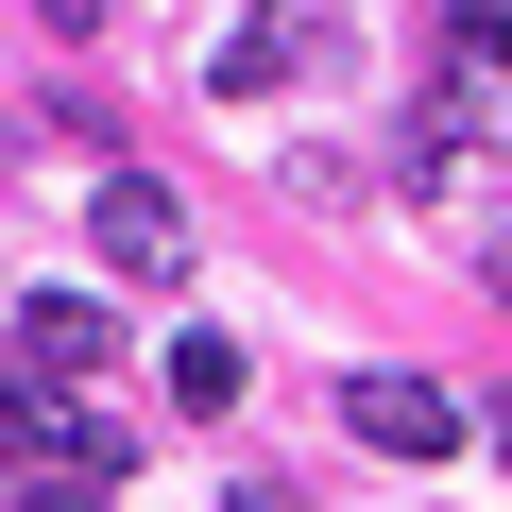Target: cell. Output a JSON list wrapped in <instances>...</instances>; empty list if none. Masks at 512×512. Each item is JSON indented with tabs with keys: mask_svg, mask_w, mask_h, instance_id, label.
<instances>
[{
	"mask_svg": "<svg viewBox=\"0 0 512 512\" xmlns=\"http://www.w3.org/2000/svg\"><path fill=\"white\" fill-rule=\"evenodd\" d=\"M86 239H103L120 291H171V274H188V205H171L154 171H103V188H86Z\"/></svg>",
	"mask_w": 512,
	"mask_h": 512,
	"instance_id": "6da1fadb",
	"label": "cell"
},
{
	"mask_svg": "<svg viewBox=\"0 0 512 512\" xmlns=\"http://www.w3.org/2000/svg\"><path fill=\"white\" fill-rule=\"evenodd\" d=\"M18 376H52V393L120 376V308L103 291H18Z\"/></svg>",
	"mask_w": 512,
	"mask_h": 512,
	"instance_id": "7a4b0ae2",
	"label": "cell"
},
{
	"mask_svg": "<svg viewBox=\"0 0 512 512\" xmlns=\"http://www.w3.org/2000/svg\"><path fill=\"white\" fill-rule=\"evenodd\" d=\"M342 427L376 461H461V393L444 376H342Z\"/></svg>",
	"mask_w": 512,
	"mask_h": 512,
	"instance_id": "3957f363",
	"label": "cell"
},
{
	"mask_svg": "<svg viewBox=\"0 0 512 512\" xmlns=\"http://www.w3.org/2000/svg\"><path fill=\"white\" fill-rule=\"evenodd\" d=\"M291 69H308V0H256V18L222 35V69H205V86H222V103H256V86H291Z\"/></svg>",
	"mask_w": 512,
	"mask_h": 512,
	"instance_id": "277c9868",
	"label": "cell"
},
{
	"mask_svg": "<svg viewBox=\"0 0 512 512\" xmlns=\"http://www.w3.org/2000/svg\"><path fill=\"white\" fill-rule=\"evenodd\" d=\"M239 393H256V359H239L222 325H188V342H171V410H188V427H222Z\"/></svg>",
	"mask_w": 512,
	"mask_h": 512,
	"instance_id": "5b68a950",
	"label": "cell"
},
{
	"mask_svg": "<svg viewBox=\"0 0 512 512\" xmlns=\"http://www.w3.org/2000/svg\"><path fill=\"white\" fill-rule=\"evenodd\" d=\"M0 512H103L86 461H0Z\"/></svg>",
	"mask_w": 512,
	"mask_h": 512,
	"instance_id": "8992f818",
	"label": "cell"
},
{
	"mask_svg": "<svg viewBox=\"0 0 512 512\" xmlns=\"http://www.w3.org/2000/svg\"><path fill=\"white\" fill-rule=\"evenodd\" d=\"M427 52H478V69H495V52H512V0H427Z\"/></svg>",
	"mask_w": 512,
	"mask_h": 512,
	"instance_id": "52a82bcc",
	"label": "cell"
},
{
	"mask_svg": "<svg viewBox=\"0 0 512 512\" xmlns=\"http://www.w3.org/2000/svg\"><path fill=\"white\" fill-rule=\"evenodd\" d=\"M222 512H308V495H291V478H239V495H222Z\"/></svg>",
	"mask_w": 512,
	"mask_h": 512,
	"instance_id": "ba28073f",
	"label": "cell"
},
{
	"mask_svg": "<svg viewBox=\"0 0 512 512\" xmlns=\"http://www.w3.org/2000/svg\"><path fill=\"white\" fill-rule=\"evenodd\" d=\"M35 18H52V35H103V0H35Z\"/></svg>",
	"mask_w": 512,
	"mask_h": 512,
	"instance_id": "9c48e42d",
	"label": "cell"
},
{
	"mask_svg": "<svg viewBox=\"0 0 512 512\" xmlns=\"http://www.w3.org/2000/svg\"><path fill=\"white\" fill-rule=\"evenodd\" d=\"M0 461H18V376H0Z\"/></svg>",
	"mask_w": 512,
	"mask_h": 512,
	"instance_id": "30bf717a",
	"label": "cell"
}]
</instances>
